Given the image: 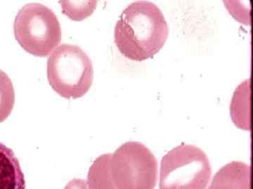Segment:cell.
Listing matches in <instances>:
<instances>
[{"label": "cell", "mask_w": 253, "mask_h": 189, "mask_svg": "<svg viewBox=\"0 0 253 189\" xmlns=\"http://www.w3.org/2000/svg\"><path fill=\"white\" fill-rule=\"evenodd\" d=\"M64 189H88L85 181L81 179H74L70 181Z\"/></svg>", "instance_id": "cell-11"}, {"label": "cell", "mask_w": 253, "mask_h": 189, "mask_svg": "<svg viewBox=\"0 0 253 189\" xmlns=\"http://www.w3.org/2000/svg\"><path fill=\"white\" fill-rule=\"evenodd\" d=\"M250 80L238 86L233 96L230 110L234 124L243 130H250Z\"/></svg>", "instance_id": "cell-8"}, {"label": "cell", "mask_w": 253, "mask_h": 189, "mask_svg": "<svg viewBox=\"0 0 253 189\" xmlns=\"http://www.w3.org/2000/svg\"><path fill=\"white\" fill-rule=\"evenodd\" d=\"M15 37L28 53L46 57L61 40V29L57 16L47 6L31 3L23 6L15 18Z\"/></svg>", "instance_id": "cell-4"}, {"label": "cell", "mask_w": 253, "mask_h": 189, "mask_svg": "<svg viewBox=\"0 0 253 189\" xmlns=\"http://www.w3.org/2000/svg\"><path fill=\"white\" fill-rule=\"evenodd\" d=\"M207 189H250V166L233 161L221 167Z\"/></svg>", "instance_id": "cell-6"}, {"label": "cell", "mask_w": 253, "mask_h": 189, "mask_svg": "<svg viewBox=\"0 0 253 189\" xmlns=\"http://www.w3.org/2000/svg\"><path fill=\"white\" fill-rule=\"evenodd\" d=\"M111 154L100 156L94 160L88 174L87 184L89 189H116L110 175Z\"/></svg>", "instance_id": "cell-9"}, {"label": "cell", "mask_w": 253, "mask_h": 189, "mask_svg": "<svg viewBox=\"0 0 253 189\" xmlns=\"http://www.w3.org/2000/svg\"><path fill=\"white\" fill-rule=\"evenodd\" d=\"M15 104V91L9 76L0 69V123L9 117Z\"/></svg>", "instance_id": "cell-10"}, {"label": "cell", "mask_w": 253, "mask_h": 189, "mask_svg": "<svg viewBox=\"0 0 253 189\" xmlns=\"http://www.w3.org/2000/svg\"><path fill=\"white\" fill-rule=\"evenodd\" d=\"M0 189H26L24 175L17 158L0 143Z\"/></svg>", "instance_id": "cell-7"}, {"label": "cell", "mask_w": 253, "mask_h": 189, "mask_svg": "<svg viewBox=\"0 0 253 189\" xmlns=\"http://www.w3.org/2000/svg\"><path fill=\"white\" fill-rule=\"evenodd\" d=\"M47 79L53 90L61 97L80 98L92 85V62L79 46L61 44L48 59Z\"/></svg>", "instance_id": "cell-2"}, {"label": "cell", "mask_w": 253, "mask_h": 189, "mask_svg": "<svg viewBox=\"0 0 253 189\" xmlns=\"http://www.w3.org/2000/svg\"><path fill=\"white\" fill-rule=\"evenodd\" d=\"M211 175V162L204 151L181 144L161 160L159 189H206Z\"/></svg>", "instance_id": "cell-3"}, {"label": "cell", "mask_w": 253, "mask_h": 189, "mask_svg": "<svg viewBox=\"0 0 253 189\" xmlns=\"http://www.w3.org/2000/svg\"><path fill=\"white\" fill-rule=\"evenodd\" d=\"M109 172L116 189H154L158 162L144 144L127 142L111 154Z\"/></svg>", "instance_id": "cell-5"}, {"label": "cell", "mask_w": 253, "mask_h": 189, "mask_svg": "<svg viewBox=\"0 0 253 189\" xmlns=\"http://www.w3.org/2000/svg\"><path fill=\"white\" fill-rule=\"evenodd\" d=\"M169 28L162 11L154 3L136 1L120 16L115 27V44L131 61L154 57L166 44Z\"/></svg>", "instance_id": "cell-1"}]
</instances>
